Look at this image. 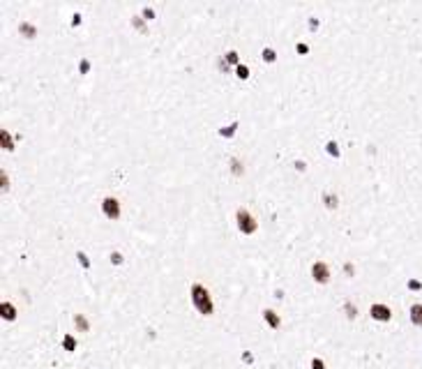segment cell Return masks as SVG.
<instances>
[{"label":"cell","mask_w":422,"mask_h":369,"mask_svg":"<svg viewBox=\"0 0 422 369\" xmlns=\"http://www.w3.org/2000/svg\"><path fill=\"white\" fill-rule=\"evenodd\" d=\"M192 300H194L196 309H198L201 314H212V300H210V295H208L203 284H194V286H192Z\"/></svg>","instance_id":"cell-1"},{"label":"cell","mask_w":422,"mask_h":369,"mask_svg":"<svg viewBox=\"0 0 422 369\" xmlns=\"http://www.w3.org/2000/svg\"><path fill=\"white\" fill-rule=\"evenodd\" d=\"M235 219H238V228H240L242 233H254L258 228L256 219L249 215L247 208H238V212H235Z\"/></svg>","instance_id":"cell-2"},{"label":"cell","mask_w":422,"mask_h":369,"mask_svg":"<svg viewBox=\"0 0 422 369\" xmlns=\"http://www.w3.org/2000/svg\"><path fill=\"white\" fill-rule=\"evenodd\" d=\"M102 210H104V215L109 219H118L120 217V201L115 196H106L102 201Z\"/></svg>","instance_id":"cell-3"},{"label":"cell","mask_w":422,"mask_h":369,"mask_svg":"<svg viewBox=\"0 0 422 369\" xmlns=\"http://www.w3.org/2000/svg\"><path fill=\"white\" fill-rule=\"evenodd\" d=\"M311 275H314V279H316V282L325 284V282L330 279V268H328L323 261H316V263L311 265Z\"/></svg>","instance_id":"cell-4"},{"label":"cell","mask_w":422,"mask_h":369,"mask_svg":"<svg viewBox=\"0 0 422 369\" xmlns=\"http://www.w3.org/2000/svg\"><path fill=\"white\" fill-rule=\"evenodd\" d=\"M371 316L378 321H390V307L385 305H371Z\"/></svg>","instance_id":"cell-5"},{"label":"cell","mask_w":422,"mask_h":369,"mask_svg":"<svg viewBox=\"0 0 422 369\" xmlns=\"http://www.w3.org/2000/svg\"><path fill=\"white\" fill-rule=\"evenodd\" d=\"M19 30H21L23 35H26V37H35V35H37V28H35V26H32L30 21H21V26H19Z\"/></svg>","instance_id":"cell-6"},{"label":"cell","mask_w":422,"mask_h":369,"mask_svg":"<svg viewBox=\"0 0 422 369\" xmlns=\"http://www.w3.org/2000/svg\"><path fill=\"white\" fill-rule=\"evenodd\" d=\"M411 321L415 325H422V305H413L411 307Z\"/></svg>","instance_id":"cell-7"},{"label":"cell","mask_w":422,"mask_h":369,"mask_svg":"<svg viewBox=\"0 0 422 369\" xmlns=\"http://www.w3.org/2000/svg\"><path fill=\"white\" fill-rule=\"evenodd\" d=\"M263 316H265V321H268V323H270L272 328H279V316L275 314V312H272V309H265V312H263Z\"/></svg>","instance_id":"cell-8"},{"label":"cell","mask_w":422,"mask_h":369,"mask_svg":"<svg viewBox=\"0 0 422 369\" xmlns=\"http://www.w3.org/2000/svg\"><path fill=\"white\" fill-rule=\"evenodd\" d=\"M323 201H325V205H328V208H337V194H332L330 189L323 194Z\"/></svg>","instance_id":"cell-9"},{"label":"cell","mask_w":422,"mask_h":369,"mask_svg":"<svg viewBox=\"0 0 422 369\" xmlns=\"http://www.w3.org/2000/svg\"><path fill=\"white\" fill-rule=\"evenodd\" d=\"M0 141L5 143V148H7V150H14V143H12V136H9L7 129H2V134H0Z\"/></svg>","instance_id":"cell-10"},{"label":"cell","mask_w":422,"mask_h":369,"mask_svg":"<svg viewBox=\"0 0 422 369\" xmlns=\"http://www.w3.org/2000/svg\"><path fill=\"white\" fill-rule=\"evenodd\" d=\"M231 169H233V173L235 175H240L242 171H245V169H242V162L238 157H231Z\"/></svg>","instance_id":"cell-11"},{"label":"cell","mask_w":422,"mask_h":369,"mask_svg":"<svg viewBox=\"0 0 422 369\" xmlns=\"http://www.w3.org/2000/svg\"><path fill=\"white\" fill-rule=\"evenodd\" d=\"M0 312H2V316L5 318H14V307H12L9 302H5V305L0 307Z\"/></svg>","instance_id":"cell-12"},{"label":"cell","mask_w":422,"mask_h":369,"mask_svg":"<svg viewBox=\"0 0 422 369\" xmlns=\"http://www.w3.org/2000/svg\"><path fill=\"white\" fill-rule=\"evenodd\" d=\"M235 74L240 76V79H247V76H249V67H247V65H238V67H235Z\"/></svg>","instance_id":"cell-13"},{"label":"cell","mask_w":422,"mask_h":369,"mask_svg":"<svg viewBox=\"0 0 422 369\" xmlns=\"http://www.w3.org/2000/svg\"><path fill=\"white\" fill-rule=\"evenodd\" d=\"M235 127H238V122H233V125H228V127H222L219 129V134L222 136H231L235 132Z\"/></svg>","instance_id":"cell-14"},{"label":"cell","mask_w":422,"mask_h":369,"mask_svg":"<svg viewBox=\"0 0 422 369\" xmlns=\"http://www.w3.org/2000/svg\"><path fill=\"white\" fill-rule=\"evenodd\" d=\"M328 152H330V155H335V157H337V155H339V145L335 143V141H328Z\"/></svg>","instance_id":"cell-15"},{"label":"cell","mask_w":422,"mask_h":369,"mask_svg":"<svg viewBox=\"0 0 422 369\" xmlns=\"http://www.w3.org/2000/svg\"><path fill=\"white\" fill-rule=\"evenodd\" d=\"M275 58H277V56H275V51H272V49H263V60L272 62Z\"/></svg>","instance_id":"cell-16"},{"label":"cell","mask_w":422,"mask_h":369,"mask_svg":"<svg viewBox=\"0 0 422 369\" xmlns=\"http://www.w3.org/2000/svg\"><path fill=\"white\" fill-rule=\"evenodd\" d=\"M226 60L228 62H235V67H238V65H240V62H238V51H228L226 53Z\"/></svg>","instance_id":"cell-17"},{"label":"cell","mask_w":422,"mask_h":369,"mask_svg":"<svg viewBox=\"0 0 422 369\" xmlns=\"http://www.w3.org/2000/svg\"><path fill=\"white\" fill-rule=\"evenodd\" d=\"M76 258L81 261V265H83V268H88V265H90V263H88V256H85L83 252H79V254H76Z\"/></svg>","instance_id":"cell-18"},{"label":"cell","mask_w":422,"mask_h":369,"mask_svg":"<svg viewBox=\"0 0 422 369\" xmlns=\"http://www.w3.org/2000/svg\"><path fill=\"white\" fill-rule=\"evenodd\" d=\"M111 263H122V254L113 252V254H111Z\"/></svg>","instance_id":"cell-19"},{"label":"cell","mask_w":422,"mask_h":369,"mask_svg":"<svg viewBox=\"0 0 422 369\" xmlns=\"http://www.w3.org/2000/svg\"><path fill=\"white\" fill-rule=\"evenodd\" d=\"M143 16L148 19V21H150V19H155V12H152L150 7H143Z\"/></svg>","instance_id":"cell-20"},{"label":"cell","mask_w":422,"mask_h":369,"mask_svg":"<svg viewBox=\"0 0 422 369\" xmlns=\"http://www.w3.org/2000/svg\"><path fill=\"white\" fill-rule=\"evenodd\" d=\"M132 23H134L136 28H143V21H141V16H134V19H132Z\"/></svg>","instance_id":"cell-21"},{"label":"cell","mask_w":422,"mask_h":369,"mask_svg":"<svg viewBox=\"0 0 422 369\" xmlns=\"http://www.w3.org/2000/svg\"><path fill=\"white\" fill-rule=\"evenodd\" d=\"M346 312L348 316H355V307H351V302H346Z\"/></svg>","instance_id":"cell-22"},{"label":"cell","mask_w":422,"mask_h":369,"mask_svg":"<svg viewBox=\"0 0 422 369\" xmlns=\"http://www.w3.org/2000/svg\"><path fill=\"white\" fill-rule=\"evenodd\" d=\"M88 67H90V62H88V60H81V72H88Z\"/></svg>","instance_id":"cell-23"},{"label":"cell","mask_w":422,"mask_h":369,"mask_svg":"<svg viewBox=\"0 0 422 369\" xmlns=\"http://www.w3.org/2000/svg\"><path fill=\"white\" fill-rule=\"evenodd\" d=\"M311 367H314V369H323V362H321V360H314V362H311Z\"/></svg>","instance_id":"cell-24"},{"label":"cell","mask_w":422,"mask_h":369,"mask_svg":"<svg viewBox=\"0 0 422 369\" xmlns=\"http://www.w3.org/2000/svg\"><path fill=\"white\" fill-rule=\"evenodd\" d=\"M298 51H300V53H307V51H309V46H307V44H298Z\"/></svg>","instance_id":"cell-25"},{"label":"cell","mask_w":422,"mask_h":369,"mask_svg":"<svg viewBox=\"0 0 422 369\" xmlns=\"http://www.w3.org/2000/svg\"><path fill=\"white\" fill-rule=\"evenodd\" d=\"M344 270H346L348 275H351V272H355V268H353V265H351V263H346V265H344Z\"/></svg>","instance_id":"cell-26"}]
</instances>
